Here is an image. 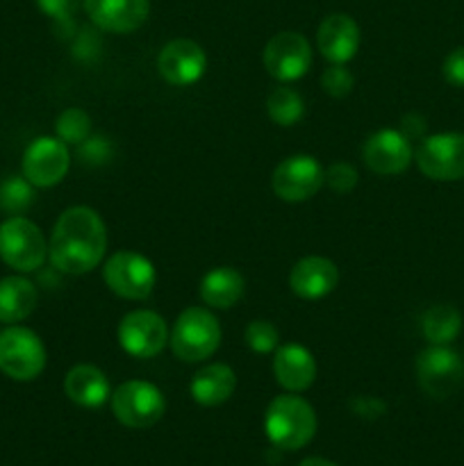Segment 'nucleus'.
I'll return each instance as SVG.
<instances>
[{
    "mask_svg": "<svg viewBox=\"0 0 464 466\" xmlns=\"http://www.w3.org/2000/svg\"><path fill=\"white\" fill-rule=\"evenodd\" d=\"M107 228L100 214L86 205H76L59 214L48 244V258L55 271L85 276L105 259Z\"/></svg>",
    "mask_w": 464,
    "mask_h": 466,
    "instance_id": "1",
    "label": "nucleus"
},
{
    "mask_svg": "<svg viewBox=\"0 0 464 466\" xmlns=\"http://www.w3.org/2000/svg\"><path fill=\"white\" fill-rule=\"evenodd\" d=\"M264 432L277 449L298 451L308 446L317 432V412L298 394L287 391L268 403L264 412Z\"/></svg>",
    "mask_w": 464,
    "mask_h": 466,
    "instance_id": "2",
    "label": "nucleus"
},
{
    "mask_svg": "<svg viewBox=\"0 0 464 466\" xmlns=\"http://www.w3.org/2000/svg\"><path fill=\"white\" fill-rule=\"evenodd\" d=\"M221 326L207 308H187L173 323L168 332V346L173 355L187 364L205 362L212 358L221 346Z\"/></svg>",
    "mask_w": 464,
    "mask_h": 466,
    "instance_id": "3",
    "label": "nucleus"
},
{
    "mask_svg": "<svg viewBox=\"0 0 464 466\" xmlns=\"http://www.w3.org/2000/svg\"><path fill=\"white\" fill-rule=\"evenodd\" d=\"M0 259L18 273L39 271L48 259V241L36 223L7 217L0 223Z\"/></svg>",
    "mask_w": 464,
    "mask_h": 466,
    "instance_id": "4",
    "label": "nucleus"
},
{
    "mask_svg": "<svg viewBox=\"0 0 464 466\" xmlns=\"http://www.w3.org/2000/svg\"><path fill=\"white\" fill-rule=\"evenodd\" d=\"M48 353L35 330L12 323L0 332V373L16 382H30L44 373Z\"/></svg>",
    "mask_w": 464,
    "mask_h": 466,
    "instance_id": "5",
    "label": "nucleus"
},
{
    "mask_svg": "<svg viewBox=\"0 0 464 466\" xmlns=\"http://www.w3.org/2000/svg\"><path fill=\"white\" fill-rule=\"evenodd\" d=\"M112 412L116 421L126 428H150L164 417L166 410V400L164 394L146 380H127L114 390L112 399Z\"/></svg>",
    "mask_w": 464,
    "mask_h": 466,
    "instance_id": "6",
    "label": "nucleus"
},
{
    "mask_svg": "<svg viewBox=\"0 0 464 466\" xmlns=\"http://www.w3.org/2000/svg\"><path fill=\"white\" fill-rule=\"evenodd\" d=\"M103 280L121 299L146 300L157 285V271L146 255L118 250L105 262Z\"/></svg>",
    "mask_w": 464,
    "mask_h": 466,
    "instance_id": "7",
    "label": "nucleus"
},
{
    "mask_svg": "<svg viewBox=\"0 0 464 466\" xmlns=\"http://www.w3.org/2000/svg\"><path fill=\"white\" fill-rule=\"evenodd\" d=\"M419 171L435 182L464 180V132L423 137L414 150Z\"/></svg>",
    "mask_w": 464,
    "mask_h": 466,
    "instance_id": "8",
    "label": "nucleus"
},
{
    "mask_svg": "<svg viewBox=\"0 0 464 466\" xmlns=\"http://www.w3.org/2000/svg\"><path fill=\"white\" fill-rule=\"evenodd\" d=\"M417 380L432 399H449L462 387V358L450 346L430 344L417 358Z\"/></svg>",
    "mask_w": 464,
    "mask_h": 466,
    "instance_id": "9",
    "label": "nucleus"
},
{
    "mask_svg": "<svg viewBox=\"0 0 464 466\" xmlns=\"http://www.w3.org/2000/svg\"><path fill=\"white\" fill-rule=\"evenodd\" d=\"M71 167L68 146L59 137H36L23 153V177L36 189H48L66 177Z\"/></svg>",
    "mask_w": 464,
    "mask_h": 466,
    "instance_id": "10",
    "label": "nucleus"
},
{
    "mask_svg": "<svg viewBox=\"0 0 464 466\" xmlns=\"http://www.w3.org/2000/svg\"><path fill=\"white\" fill-rule=\"evenodd\" d=\"M326 185V171L312 155H291L282 159L271 177L273 194L285 203H305Z\"/></svg>",
    "mask_w": 464,
    "mask_h": 466,
    "instance_id": "11",
    "label": "nucleus"
},
{
    "mask_svg": "<svg viewBox=\"0 0 464 466\" xmlns=\"http://www.w3.org/2000/svg\"><path fill=\"white\" fill-rule=\"evenodd\" d=\"M168 326L164 317H159L153 309H135L126 314L118 323V346L126 350L130 358L150 360L164 350L168 344Z\"/></svg>",
    "mask_w": 464,
    "mask_h": 466,
    "instance_id": "12",
    "label": "nucleus"
},
{
    "mask_svg": "<svg viewBox=\"0 0 464 466\" xmlns=\"http://www.w3.org/2000/svg\"><path fill=\"white\" fill-rule=\"evenodd\" d=\"M262 62L273 80L289 85L309 71L312 48L300 32H277L264 46Z\"/></svg>",
    "mask_w": 464,
    "mask_h": 466,
    "instance_id": "13",
    "label": "nucleus"
},
{
    "mask_svg": "<svg viewBox=\"0 0 464 466\" xmlns=\"http://www.w3.org/2000/svg\"><path fill=\"white\" fill-rule=\"evenodd\" d=\"M157 71L166 85L191 86L207 71V55L196 41L173 39L159 50Z\"/></svg>",
    "mask_w": 464,
    "mask_h": 466,
    "instance_id": "14",
    "label": "nucleus"
},
{
    "mask_svg": "<svg viewBox=\"0 0 464 466\" xmlns=\"http://www.w3.org/2000/svg\"><path fill=\"white\" fill-rule=\"evenodd\" d=\"M364 164L378 176H398L408 171L414 159L412 141L394 127L373 132L362 148Z\"/></svg>",
    "mask_w": 464,
    "mask_h": 466,
    "instance_id": "15",
    "label": "nucleus"
},
{
    "mask_svg": "<svg viewBox=\"0 0 464 466\" xmlns=\"http://www.w3.org/2000/svg\"><path fill=\"white\" fill-rule=\"evenodd\" d=\"M82 7L98 30L130 35L148 18L150 0H82Z\"/></svg>",
    "mask_w": 464,
    "mask_h": 466,
    "instance_id": "16",
    "label": "nucleus"
},
{
    "mask_svg": "<svg viewBox=\"0 0 464 466\" xmlns=\"http://www.w3.org/2000/svg\"><path fill=\"white\" fill-rule=\"evenodd\" d=\"M359 25L348 14H330L321 21L317 32V48L330 64H346L358 55Z\"/></svg>",
    "mask_w": 464,
    "mask_h": 466,
    "instance_id": "17",
    "label": "nucleus"
},
{
    "mask_svg": "<svg viewBox=\"0 0 464 466\" xmlns=\"http://www.w3.org/2000/svg\"><path fill=\"white\" fill-rule=\"evenodd\" d=\"M273 376L282 390L289 394H300L317 380V360L296 341L280 344L273 355Z\"/></svg>",
    "mask_w": 464,
    "mask_h": 466,
    "instance_id": "18",
    "label": "nucleus"
},
{
    "mask_svg": "<svg viewBox=\"0 0 464 466\" xmlns=\"http://www.w3.org/2000/svg\"><path fill=\"white\" fill-rule=\"evenodd\" d=\"M339 285V268L332 259L321 255H309L298 259L289 273V287L298 299L318 300L326 299Z\"/></svg>",
    "mask_w": 464,
    "mask_h": 466,
    "instance_id": "19",
    "label": "nucleus"
},
{
    "mask_svg": "<svg viewBox=\"0 0 464 466\" xmlns=\"http://www.w3.org/2000/svg\"><path fill=\"white\" fill-rule=\"evenodd\" d=\"M64 394L68 400L86 410H98L112 399L109 380L94 364H76L64 376Z\"/></svg>",
    "mask_w": 464,
    "mask_h": 466,
    "instance_id": "20",
    "label": "nucleus"
},
{
    "mask_svg": "<svg viewBox=\"0 0 464 466\" xmlns=\"http://www.w3.org/2000/svg\"><path fill=\"white\" fill-rule=\"evenodd\" d=\"M237 376L232 367L223 362L198 369L189 382V394L203 408H218L235 394Z\"/></svg>",
    "mask_w": 464,
    "mask_h": 466,
    "instance_id": "21",
    "label": "nucleus"
},
{
    "mask_svg": "<svg viewBox=\"0 0 464 466\" xmlns=\"http://www.w3.org/2000/svg\"><path fill=\"white\" fill-rule=\"evenodd\" d=\"M246 280L237 268L217 267L200 280V299L212 309H230L241 300Z\"/></svg>",
    "mask_w": 464,
    "mask_h": 466,
    "instance_id": "22",
    "label": "nucleus"
},
{
    "mask_svg": "<svg viewBox=\"0 0 464 466\" xmlns=\"http://www.w3.org/2000/svg\"><path fill=\"white\" fill-rule=\"evenodd\" d=\"M36 300H39V291L27 278H3L0 280V323H21L35 312Z\"/></svg>",
    "mask_w": 464,
    "mask_h": 466,
    "instance_id": "23",
    "label": "nucleus"
},
{
    "mask_svg": "<svg viewBox=\"0 0 464 466\" xmlns=\"http://www.w3.org/2000/svg\"><path fill=\"white\" fill-rule=\"evenodd\" d=\"M462 330V314L453 305H432L421 319V332L428 344L449 346Z\"/></svg>",
    "mask_w": 464,
    "mask_h": 466,
    "instance_id": "24",
    "label": "nucleus"
},
{
    "mask_svg": "<svg viewBox=\"0 0 464 466\" xmlns=\"http://www.w3.org/2000/svg\"><path fill=\"white\" fill-rule=\"evenodd\" d=\"M267 114L276 126L291 127L305 116V103L291 86H276L267 98Z\"/></svg>",
    "mask_w": 464,
    "mask_h": 466,
    "instance_id": "25",
    "label": "nucleus"
},
{
    "mask_svg": "<svg viewBox=\"0 0 464 466\" xmlns=\"http://www.w3.org/2000/svg\"><path fill=\"white\" fill-rule=\"evenodd\" d=\"M35 189L23 176H7L0 180V212L21 217L35 203Z\"/></svg>",
    "mask_w": 464,
    "mask_h": 466,
    "instance_id": "26",
    "label": "nucleus"
},
{
    "mask_svg": "<svg viewBox=\"0 0 464 466\" xmlns=\"http://www.w3.org/2000/svg\"><path fill=\"white\" fill-rule=\"evenodd\" d=\"M55 132L66 146H80L91 135V116L80 107H68L55 121Z\"/></svg>",
    "mask_w": 464,
    "mask_h": 466,
    "instance_id": "27",
    "label": "nucleus"
},
{
    "mask_svg": "<svg viewBox=\"0 0 464 466\" xmlns=\"http://www.w3.org/2000/svg\"><path fill=\"white\" fill-rule=\"evenodd\" d=\"M244 341L253 353H276V349L280 346V332H277V328L273 326L271 321L255 319V321H250L248 326H246Z\"/></svg>",
    "mask_w": 464,
    "mask_h": 466,
    "instance_id": "28",
    "label": "nucleus"
},
{
    "mask_svg": "<svg viewBox=\"0 0 464 466\" xmlns=\"http://www.w3.org/2000/svg\"><path fill=\"white\" fill-rule=\"evenodd\" d=\"M77 159H80L82 167H107L114 159L112 139L103 135H89L80 146H77Z\"/></svg>",
    "mask_w": 464,
    "mask_h": 466,
    "instance_id": "29",
    "label": "nucleus"
},
{
    "mask_svg": "<svg viewBox=\"0 0 464 466\" xmlns=\"http://www.w3.org/2000/svg\"><path fill=\"white\" fill-rule=\"evenodd\" d=\"M355 77L344 64H330L321 76V89L332 98H346L353 91Z\"/></svg>",
    "mask_w": 464,
    "mask_h": 466,
    "instance_id": "30",
    "label": "nucleus"
},
{
    "mask_svg": "<svg viewBox=\"0 0 464 466\" xmlns=\"http://www.w3.org/2000/svg\"><path fill=\"white\" fill-rule=\"evenodd\" d=\"M35 3H36V7L45 14V16L53 18L55 25L73 30L77 7H80L82 0H35Z\"/></svg>",
    "mask_w": 464,
    "mask_h": 466,
    "instance_id": "31",
    "label": "nucleus"
},
{
    "mask_svg": "<svg viewBox=\"0 0 464 466\" xmlns=\"http://www.w3.org/2000/svg\"><path fill=\"white\" fill-rule=\"evenodd\" d=\"M358 171H355V167H350V164L346 162H337L332 164V167L326 168V185L330 187L335 194H350V191L358 187Z\"/></svg>",
    "mask_w": 464,
    "mask_h": 466,
    "instance_id": "32",
    "label": "nucleus"
},
{
    "mask_svg": "<svg viewBox=\"0 0 464 466\" xmlns=\"http://www.w3.org/2000/svg\"><path fill=\"white\" fill-rule=\"evenodd\" d=\"M441 73H444V80L450 86H464V46L446 55L444 64H441Z\"/></svg>",
    "mask_w": 464,
    "mask_h": 466,
    "instance_id": "33",
    "label": "nucleus"
},
{
    "mask_svg": "<svg viewBox=\"0 0 464 466\" xmlns=\"http://www.w3.org/2000/svg\"><path fill=\"white\" fill-rule=\"evenodd\" d=\"M298 466H337V464L330 462V460H323V458H308V460H303Z\"/></svg>",
    "mask_w": 464,
    "mask_h": 466,
    "instance_id": "34",
    "label": "nucleus"
}]
</instances>
